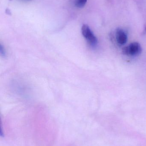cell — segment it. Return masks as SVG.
Segmentation results:
<instances>
[{"label": "cell", "instance_id": "6da1fadb", "mask_svg": "<svg viewBox=\"0 0 146 146\" xmlns=\"http://www.w3.org/2000/svg\"><path fill=\"white\" fill-rule=\"evenodd\" d=\"M81 33L83 36L91 46L94 47L97 45V39L87 25H83L81 27Z\"/></svg>", "mask_w": 146, "mask_h": 146}, {"label": "cell", "instance_id": "7a4b0ae2", "mask_svg": "<svg viewBox=\"0 0 146 146\" xmlns=\"http://www.w3.org/2000/svg\"><path fill=\"white\" fill-rule=\"evenodd\" d=\"M142 50L140 44L137 42H134L131 43L128 46L124 47L122 52L126 55L137 56L141 54Z\"/></svg>", "mask_w": 146, "mask_h": 146}, {"label": "cell", "instance_id": "3957f363", "mask_svg": "<svg viewBox=\"0 0 146 146\" xmlns=\"http://www.w3.org/2000/svg\"><path fill=\"white\" fill-rule=\"evenodd\" d=\"M116 37L117 42L121 45H124L127 41V35L122 29L118 28L117 30Z\"/></svg>", "mask_w": 146, "mask_h": 146}, {"label": "cell", "instance_id": "277c9868", "mask_svg": "<svg viewBox=\"0 0 146 146\" xmlns=\"http://www.w3.org/2000/svg\"><path fill=\"white\" fill-rule=\"evenodd\" d=\"M87 0H76L75 5L78 8H82L85 5Z\"/></svg>", "mask_w": 146, "mask_h": 146}, {"label": "cell", "instance_id": "5b68a950", "mask_svg": "<svg viewBox=\"0 0 146 146\" xmlns=\"http://www.w3.org/2000/svg\"><path fill=\"white\" fill-rule=\"evenodd\" d=\"M0 53L1 55L3 56L5 55V54H6L5 50L2 45H0Z\"/></svg>", "mask_w": 146, "mask_h": 146}]
</instances>
